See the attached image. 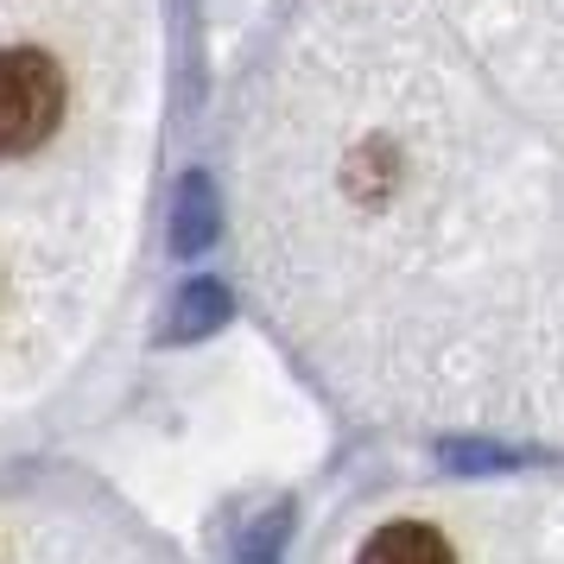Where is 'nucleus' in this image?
Instances as JSON below:
<instances>
[{"label": "nucleus", "instance_id": "f257e3e1", "mask_svg": "<svg viewBox=\"0 0 564 564\" xmlns=\"http://www.w3.org/2000/svg\"><path fill=\"white\" fill-rule=\"evenodd\" d=\"M64 115V77L45 52L13 45L0 52V159H20L45 147V133Z\"/></svg>", "mask_w": 564, "mask_h": 564}, {"label": "nucleus", "instance_id": "f03ea898", "mask_svg": "<svg viewBox=\"0 0 564 564\" xmlns=\"http://www.w3.org/2000/svg\"><path fill=\"white\" fill-rule=\"evenodd\" d=\"M361 564H457V558H451V545H444L432 527L400 520V527H381V533L368 539Z\"/></svg>", "mask_w": 564, "mask_h": 564}]
</instances>
